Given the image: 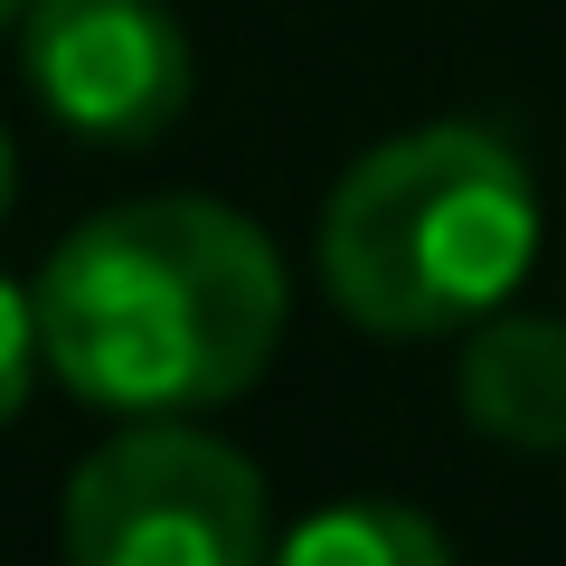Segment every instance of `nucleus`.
Here are the masks:
<instances>
[{"instance_id": "nucleus-1", "label": "nucleus", "mask_w": 566, "mask_h": 566, "mask_svg": "<svg viewBox=\"0 0 566 566\" xmlns=\"http://www.w3.org/2000/svg\"><path fill=\"white\" fill-rule=\"evenodd\" d=\"M39 349L66 397L114 416H199L264 378L283 264L218 199H133L85 218L39 274Z\"/></svg>"}, {"instance_id": "nucleus-2", "label": "nucleus", "mask_w": 566, "mask_h": 566, "mask_svg": "<svg viewBox=\"0 0 566 566\" xmlns=\"http://www.w3.org/2000/svg\"><path fill=\"white\" fill-rule=\"evenodd\" d=\"M538 255L528 161L482 123H416L378 142L322 208V293L359 331L434 340L520 293Z\"/></svg>"}, {"instance_id": "nucleus-3", "label": "nucleus", "mask_w": 566, "mask_h": 566, "mask_svg": "<svg viewBox=\"0 0 566 566\" xmlns=\"http://www.w3.org/2000/svg\"><path fill=\"white\" fill-rule=\"evenodd\" d=\"M57 538L66 566H274L255 463L151 416L76 463Z\"/></svg>"}, {"instance_id": "nucleus-4", "label": "nucleus", "mask_w": 566, "mask_h": 566, "mask_svg": "<svg viewBox=\"0 0 566 566\" xmlns=\"http://www.w3.org/2000/svg\"><path fill=\"white\" fill-rule=\"evenodd\" d=\"M20 66L48 123L104 142V151L161 142L189 104V39L161 0H29Z\"/></svg>"}, {"instance_id": "nucleus-5", "label": "nucleus", "mask_w": 566, "mask_h": 566, "mask_svg": "<svg viewBox=\"0 0 566 566\" xmlns=\"http://www.w3.org/2000/svg\"><path fill=\"white\" fill-rule=\"evenodd\" d=\"M463 416L510 453H566V322L482 312L463 349Z\"/></svg>"}, {"instance_id": "nucleus-6", "label": "nucleus", "mask_w": 566, "mask_h": 566, "mask_svg": "<svg viewBox=\"0 0 566 566\" xmlns=\"http://www.w3.org/2000/svg\"><path fill=\"white\" fill-rule=\"evenodd\" d=\"M274 566H453V547L406 501H331L274 547Z\"/></svg>"}, {"instance_id": "nucleus-7", "label": "nucleus", "mask_w": 566, "mask_h": 566, "mask_svg": "<svg viewBox=\"0 0 566 566\" xmlns=\"http://www.w3.org/2000/svg\"><path fill=\"white\" fill-rule=\"evenodd\" d=\"M39 303H29L20 283H0V424L20 416V397H29V378H39Z\"/></svg>"}, {"instance_id": "nucleus-8", "label": "nucleus", "mask_w": 566, "mask_h": 566, "mask_svg": "<svg viewBox=\"0 0 566 566\" xmlns=\"http://www.w3.org/2000/svg\"><path fill=\"white\" fill-rule=\"evenodd\" d=\"M0 208H10V133H0Z\"/></svg>"}, {"instance_id": "nucleus-9", "label": "nucleus", "mask_w": 566, "mask_h": 566, "mask_svg": "<svg viewBox=\"0 0 566 566\" xmlns=\"http://www.w3.org/2000/svg\"><path fill=\"white\" fill-rule=\"evenodd\" d=\"M29 20V0H0V29H20Z\"/></svg>"}]
</instances>
